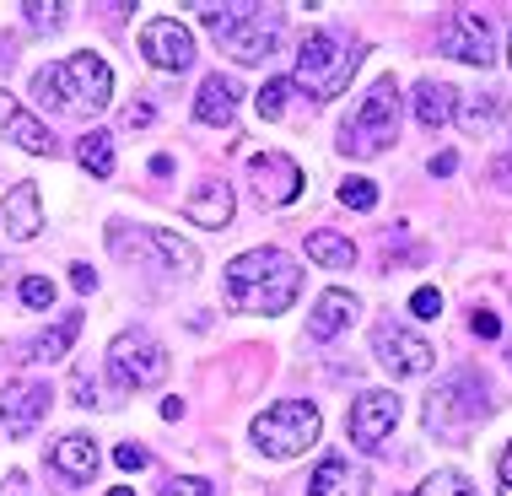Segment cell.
I'll return each mask as SVG.
<instances>
[{
  "instance_id": "36",
  "label": "cell",
  "mask_w": 512,
  "mask_h": 496,
  "mask_svg": "<svg viewBox=\"0 0 512 496\" xmlns=\"http://www.w3.org/2000/svg\"><path fill=\"white\" fill-rule=\"evenodd\" d=\"M469 329H475L480 340H496V335H502V319H496L491 308H475V319H469Z\"/></svg>"
},
{
  "instance_id": "39",
  "label": "cell",
  "mask_w": 512,
  "mask_h": 496,
  "mask_svg": "<svg viewBox=\"0 0 512 496\" xmlns=\"http://www.w3.org/2000/svg\"><path fill=\"white\" fill-rule=\"evenodd\" d=\"M453 168H459V151H437L432 157V178H448Z\"/></svg>"
},
{
  "instance_id": "14",
  "label": "cell",
  "mask_w": 512,
  "mask_h": 496,
  "mask_svg": "<svg viewBox=\"0 0 512 496\" xmlns=\"http://www.w3.org/2000/svg\"><path fill=\"white\" fill-rule=\"evenodd\" d=\"M248 173H254V195L265 205H292L302 195V168L286 151H259V157L248 162Z\"/></svg>"
},
{
  "instance_id": "32",
  "label": "cell",
  "mask_w": 512,
  "mask_h": 496,
  "mask_svg": "<svg viewBox=\"0 0 512 496\" xmlns=\"http://www.w3.org/2000/svg\"><path fill=\"white\" fill-rule=\"evenodd\" d=\"M22 302H27V308H54V281H49V275H27V281H22Z\"/></svg>"
},
{
  "instance_id": "9",
  "label": "cell",
  "mask_w": 512,
  "mask_h": 496,
  "mask_svg": "<svg viewBox=\"0 0 512 496\" xmlns=\"http://www.w3.org/2000/svg\"><path fill=\"white\" fill-rule=\"evenodd\" d=\"M437 49L448 54V60H464V65H475V71H486V65L496 60V33H491V17H480L475 6L448 11V22L437 27Z\"/></svg>"
},
{
  "instance_id": "38",
  "label": "cell",
  "mask_w": 512,
  "mask_h": 496,
  "mask_svg": "<svg viewBox=\"0 0 512 496\" xmlns=\"http://www.w3.org/2000/svg\"><path fill=\"white\" fill-rule=\"evenodd\" d=\"M71 286H76V292H92V286H98V270H92V265H71Z\"/></svg>"
},
{
  "instance_id": "34",
  "label": "cell",
  "mask_w": 512,
  "mask_h": 496,
  "mask_svg": "<svg viewBox=\"0 0 512 496\" xmlns=\"http://www.w3.org/2000/svg\"><path fill=\"white\" fill-rule=\"evenodd\" d=\"M410 313H415V319H437V313H442V292H437V286H421V292L410 297Z\"/></svg>"
},
{
  "instance_id": "41",
  "label": "cell",
  "mask_w": 512,
  "mask_h": 496,
  "mask_svg": "<svg viewBox=\"0 0 512 496\" xmlns=\"http://www.w3.org/2000/svg\"><path fill=\"white\" fill-rule=\"evenodd\" d=\"M76 399H81V405H92V399H98V394H92V372H76Z\"/></svg>"
},
{
  "instance_id": "12",
  "label": "cell",
  "mask_w": 512,
  "mask_h": 496,
  "mask_svg": "<svg viewBox=\"0 0 512 496\" xmlns=\"http://www.w3.org/2000/svg\"><path fill=\"white\" fill-rule=\"evenodd\" d=\"M54 405V389L38 378H17L0 389V426H6V437H33L38 421L49 416Z\"/></svg>"
},
{
  "instance_id": "25",
  "label": "cell",
  "mask_w": 512,
  "mask_h": 496,
  "mask_svg": "<svg viewBox=\"0 0 512 496\" xmlns=\"http://www.w3.org/2000/svg\"><path fill=\"white\" fill-rule=\"evenodd\" d=\"M308 259L329 270H345V265H356V243L340 238V232H308Z\"/></svg>"
},
{
  "instance_id": "17",
  "label": "cell",
  "mask_w": 512,
  "mask_h": 496,
  "mask_svg": "<svg viewBox=\"0 0 512 496\" xmlns=\"http://www.w3.org/2000/svg\"><path fill=\"white\" fill-rule=\"evenodd\" d=\"M0 135H6V141H17L22 151H33V157H54V135L33 114H27L11 92H0Z\"/></svg>"
},
{
  "instance_id": "20",
  "label": "cell",
  "mask_w": 512,
  "mask_h": 496,
  "mask_svg": "<svg viewBox=\"0 0 512 496\" xmlns=\"http://www.w3.org/2000/svg\"><path fill=\"white\" fill-rule=\"evenodd\" d=\"M49 464L65 480H92V475H98V443H92L87 432H65L60 443L49 448Z\"/></svg>"
},
{
  "instance_id": "24",
  "label": "cell",
  "mask_w": 512,
  "mask_h": 496,
  "mask_svg": "<svg viewBox=\"0 0 512 496\" xmlns=\"http://www.w3.org/2000/svg\"><path fill=\"white\" fill-rule=\"evenodd\" d=\"M76 162L92 178H114V135H108V130H87V135H81V146H76Z\"/></svg>"
},
{
  "instance_id": "22",
  "label": "cell",
  "mask_w": 512,
  "mask_h": 496,
  "mask_svg": "<svg viewBox=\"0 0 512 496\" xmlns=\"http://www.w3.org/2000/svg\"><path fill=\"white\" fill-rule=\"evenodd\" d=\"M453 108H459V87H448V81H421L415 87V119H421V130H442L453 119Z\"/></svg>"
},
{
  "instance_id": "33",
  "label": "cell",
  "mask_w": 512,
  "mask_h": 496,
  "mask_svg": "<svg viewBox=\"0 0 512 496\" xmlns=\"http://www.w3.org/2000/svg\"><path fill=\"white\" fill-rule=\"evenodd\" d=\"M162 496H216V486H211V480H200V475H178V480L162 486Z\"/></svg>"
},
{
  "instance_id": "42",
  "label": "cell",
  "mask_w": 512,
  "mask_h": 496,
  "mask_svg": "<svg viewBox=\"0 0 512 496\" xmlns=\"http://www.w3.org/2000/svg\"><path fill=\"white\" fill-rule=\"evenodd\" d=\"M491 173H496V184H502V189H512V151H507V157H502V162H496V168H491Z\"/></svg>"
},
{
  "instance_id": "44",
  "label": "cell",
  "mask_w": 512,
  "mask_h": 496,
  "mask_svg": "<svg viewBox=\"0 0 512 496\" xmlns=\"http://www.w3.org/2000/svg\"><path fill=\"white\" fill-rule=\"evenodd\" d=\"M108 496H135V491H130V486H114V491H108Z\"/></svg>"
},
{
  "instance_id": "15",
  "label": "cell",
  "mask_w": 512,
  "mask_h": 496,
  "mask_svg": "<svg viewBox=\"0 0 512 496\" xmlns=\"http://www.w3.org/2000/svg\"><path fill=\"white\" fill-rule=\"evenodd\" d=\"M184 216L200 222V227H211V232L232 227V184L227 178H200V184L184 195Z\"/></svg>"
},
{
  "instance_id": "31",
  "label": "cell",
  "mask_w": 512,
  "mask_h": 496,
  "mask_svg": "<svg viewBox=\"0 0 512 496\" xmlns=\"http://www.w3.org/2000/svg\"><path fill=\"white\" fill-rule=\"evenodd\" d=\"M340 205H351V211H372V205H378L372 178H345V184H340Z\"/></svg>"
},
{
  "instance_id": "5",
  "label": "cell",
  "mask_w": 512,
  "mask_h": 496,
  "mask_svg": "<svg viewBox=\"0 0 512 496\" xmlns=\"http://www.w3.org/2000/svg\"><path fill=\"white\" fill-rule=\"evenodd\" d=\"M486 416H491V394H486V378H480V372H453V378L426 399V432L448 437V443H464Z\"/></svg>"
},
{
  "instance_id": "19",
  "label": "cell",
  "mask_w": 512,
  "mask_h": 496,
  "mask_svg": "<svg viewBox=\"0 0 512 496\" xmlns=\"http://www.w3.org/2000/svg\"><path fill=\"white\" fill-rule=\"evenodd\" d=\"M232 114H238V87L227 76H205L200 81V98H195V119L211 124V130H232Z\"/></svg>"
},
{
  "instance_id": "1",
  "label": "cell",
  "mask_w": 512,
  "mask_h": 496,
  "mask_svg": "<svg viewBox=\"0 0 512 496\" xmlns=\"http://www.w3.org/2000/svg\"><path fill=\"white\" fill-rule=\"evenodd\" d=\"M302 292V265L292 254H281V248H248L227 265V297L238 313H286Z\"/></svg>"
},
{
  "instance_id": "6",
  "label": "cell",
  "mask_w": 512,
  "mask_h": 496,
  "mask_svg": "<svg viewBox=\"0 0 512 496\" xmlns=\"http://www.w3.org/2000/svg\"><path fill=\"white\" fill-rule=\"evenodd\" d=\"M318 432H324V421H318V405H308V399H281L265 416H254V443L265 459H297V453L318 443Z\"/></svg>"
},
{
  "instance_id": "30",
  "label": "cell",
  "mask_w": 512,
  "mask_h": 496,
  "mask_svg": "<svg viewBox=\"0 0 512 496\" xmlns=\"http://www.w3.org/2000/svg\"><path fill=\"white\" fill-rule=\"evenodd\" d=\"M22 17L33 33H54V27H65V6H49V0H27Z\"/></svg>"
},
{
  "instance_id": "23",
  "label": "cell",
  "mask_w": 512,
  "mask_h": 496,
  "mask_svg": "<svg viewBox=\"0 0 512 496\" xmlns=\"http://www.w3.org/2000/svg\"><path fill=\"white\" fill-rule=\"evenodd\" d=\"M76 329H81V308H71V313H65V319L54 324V329H44V335H33L22 356H27V362H60V356L71 351Z\"/></svg>"
},
{
  "instance_id": "21",
  "label": "cell",
  "mask_w": 512,
  "mask_h": 496,
  "mask_svg": "<svg viewBox=\"0 0 512 496\" xmlns=\"http://www.w3.org/2000/svg\"><path fill=\"white\" fill-rule=\"evenodd\" d=\"M356 308H362V302H356L351 292L329 286V292L318 297V308L308 313V335H313V340H335L345 324H356Z\"/></svg>"
},
{
  "instance_id": "28",
  "label": "cell",
  "mask_w": 512,
  "mask_h": 496,
  "mask_svg": "<svg viewBox=\"0 0 512 496\" xmlns=\"http://www.w3.org/2000/svg\"><path fill=\"white\" fill-rule=\"evenodd\" d=\"M415 496H480V491L464 470H437V475H426L421 486H415Z\"/></svg>"
},
{
  "instance_id": "37",
  "label": "cell",
  "mask_w": 512,
  "mask_h": 496,
  "mask_svg": "<svg viewBox=\"0 0 512 496\" xmlns=\"http://www.w3.org/2000/svg\"><path fill=\"white\" fill-rule=\"evenodd\" d=\"M124 124H130V130H146V124H151V103H130V108H124Z\"/></svg>"
},
{
  "instance_id": "45",
  "label": "cell",
  "mask_w": 512,
  "mask_h": 496,
  "mask_svg": "<svg viewBox=\"0 0 512 496\" xmlns=\"http://www.w3.org/2000/svg\"><path fill=\"white\" fill-rule=\"evenodd\" d=\"M507 60H512V44H507Z\"/></svg>"
},
{
  "instance_id": "3",
  "label": "cell",
  "mask_w": 512,
  "mask_h": 496,
  "mask_svg": "<svg viewBox=\"0 0 512 496\" xmlns=\"http://www.w3.org/2000/svg\"><path fill=\"white\" fill-rule=\"evenodd\" d=\"M200 22L238 65H265L275 54V44H281V33H286L281 11L254 6V0H243V6H200Z\"/></svg>"
},
{
  "instance_id": "10",
  "label": "cell",
  "mask_w": 512,
  "mask_h": 496,
  "mask_svg": "<svg viewBox=\"0 0 512 496\" xmlns=\"http://www.w3.org/2000/svg\"><path fill=\"white\" fill-rule=\"evenodd\" d=\"M394 426H399V394H389V389H367V394H356L351 416H345V432H351V443H356V448H367V453H378V448H383V437H389Z\"/></svg>"
},
{
  "instance_id": "18",
  "label": "cell",
  "mask_w": 512,
  "mask_h": 496,
  "mask_svg": "<svg viewBox=\"0 0 512 496\" xmlns=\"http://www.w3.org/2000/svg\"><path fill=\"white\" fill-rule=\"evenodd\" d=\"M308 496H367V470H356L351 459L329 453V459L308 475Z\"/></svg>"
},
{
  "instance_id": "43",
  "label": "cell",
  "mask_w": 512,
  "mask_h": 496,
  "mask_svg": "<svg viewBox=\"0 0 512 496\" xmlns=\"http://www.w3.org/2000/svg\"><path fill=\"white\" fill-rule=\"evenodd\" d=\"M502 496H512V443H507V453H502Z\"/></svg>"
},
{
  "instance_id": "4",
  "label": "cell",
  "mask_w": 512,
  "mask_h": 496,
  "mask_svg": "<svg viewBox=\"0 0 512 496\" xmlns=\"http://www.w3.org/2000/svg\"><path fill=\"white\" fill-rule=\"evenodd\" d=\"M356 65H362V49L356 44H340L335 33H308L297 49V71H292V87H302L313 103H329L351 87Z\"/></svg>"
},
{
  "instance_id": "29",
  "label": "cell",
  "mask_w": 512,
  "mask_h": 496,
  "mask_svg": "<svg viewBox=\"0 0 512 496\" xmlns=\"http://www.w3.org/2000/svg\"><path fill=\"white\" fill-rule=\"evenodd\" d=\"M292 76H275V81H265V92H259V119H281L286 114V98H292Z\"/></svg>"
},
{
  "instance_id": "7",
  "label": "cell",
  "mask_w": 512,
  "mask_h": 496,
  "mask_svg": "<svg viewBox=\"0 0 512 496\" xmlns=\"http://www.w3.org/2000/svg\"><path fill=\"white\" fill-rule=\"evenodd\" d=\"M394 135H399V87H394V76H383L362 98V108L351 114L340 146L351 151V157H378V151L394 146Z\"/></svg>"
},
{
  "instance_id": "40",
  "label": "cell",
  "mask_w": 512,
  "mask_h": 496,
  "mask_svg": "<svg viewBox=\"0 0 512 496\" xmlns=\"http://www.w3.org/2000/svg\"><path fill=\"white\" fill-rule=\"evenodd\" d=\"M0 496H33V480H27V475L17 470V475L6 480V486H0Z\"/></svg>"
},
{
  "instance_id": "35",
  "label": "cell",
  "mask_w": 512,
  "mask_h": 496,
  "mask_svg": "<svg viewBox=\"0 0 512 496\" xmlns=\"http://www.w3.org/2000/svg\"><path fill=\"white\" fill-rule=\"evenodd\" d=\"M146 459H151V453H146L141 443H119V448H114V464H119V470H124V475H135V470H146Z\"/></svg>"
},
{
  "instance_id": "26",
  "label": "cell",
  "mask_w": 512,
  "mask_h": 496,
  "mask_svg": "<svg viewBox=\"0 0 512 496\" xmlns=\"http://www.w3.org/2000/svg\"><path fill=\"white\" fill-rule=\"evenodd\" d=\"M146 243L157 248V254L168 259L173 270H184V275H195V270H200V254H195V243H184V238H178V232L157 227V232H146Z\"/></svg>"
},
{
  "instance_id": "2",
  "label": "cell",
  "mask_w": 512,
  "mask_h": 496,
  "mask_svg": "<svg viewBox=\"0 0 512 496\" xmlns=\"http://www.w3.org/2000/svg\"><path fill=\"white\" fill-rule=\"evenodd\" d=\"M33 92H38V103L60 108V114L87 119V114H103V108L114 103V71H108L103 54L81 49L71 60L44 65V71L33 76Z\"/></svg>"
},
{
  "instance_id": "27",
  "label": "cell",
  "mask_w": 512,
  "mask_h": 496,
  "mask_svg": "<svg viewBox=\"0 0 512 496\" xmlns=\"http://www.w3.org/2000/svg\"><path fill=\"white\" fill-rule=\"evenodd\" d=\"M453 114H459V124L469 135H486L496 119H502V98H491V92H480V98H464L459 108H453Z\"/></svg>"
},
{
  "instance_id": "13",
  "label": "cell",
  "mask_w": 512,
  "mask_h": 496,
  "mask_svg": "<svg viewBox=\"0 0 512 496\" xmlns=\"http://www.w3.org/2000/svg\"><path fill=\"white\" fill-rule=\"evenodd\" d=\"M141 54L157 71H189L195 65V38H189V27L178 17H151L141 27Z\"/></svg>"
},
{
  "instance_id": "8",
  "label": "cell",
  "mask_w": 512,
  "mask_h": 496,
  "mask_svg": "<svg viewBox=\"0 0 512 496\" xmlns=\"http://www.w3.org/2000/svg\"><path fill=\"white\" fill-rule=\"evenodd\" d=\"M108 372H114L119 389H151V383L168 378V351L146 329H124V335H114V346H108Z\"/></svg>"
},
{
  "instance_id": "11",
  "label": "cell",
  "mask_w": 512,
  "mask_h": 496,
  "mask_svg": "<svg viewBox=\"0 0 512 496\" xmlns=\"http://www.w3.org/2000/svg\"><path fill=\"white\" fill-rule=\"evenodd\" d=\"M372 351H378V362L394 372V378H421V372H432V346H426L415 329L405 324H378L372 329Z\"/></svg>"
},
{
  "instance_id": "16",
  "label": "cell",
  "mask_w": 512,
  "mask_h": 496,
  "mask_svg": "<svg viewBox=\"0 0 512 496\" xmlns=\"http://www.w3.org/2000/svg\"><path fill=\"white\" fill-rule=\"evenodd\" d=\"M0 227H6V238H17V243H27V238L44 232V205H38V184H33V178H22V184L6 195V205H0Z\"/></svg>"
}]
</instances>
